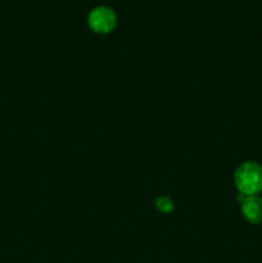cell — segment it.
I'll list each match as a JSON object with an SVG mask.
<instances>
[{"mask_svg": "<svg viewBox=\"0 0 262 263\" xmlns=\"http://www.w3.org/2000/svg\"><path fill=\"white\" fill-rule=\"evenodd\" d=\"M234 181L239 193L246 197L262 192V166L256 162H244L236 168Z\"/></svg>", "mask_w": 262, "mask_h": 263, "instance_id": "1", "label": "cell"}, {"mask_svg": "<svg viewBox=\"0 0 262 263\" xmlns=\"http://www.w3.org/2000/svg\"><path fill=\"white\" fill-rule=\"evenodd\" d=\"M87 25L94 32L108 33L115 30L117 25V17L113 9L104 5H99L90 10L87 15Z\"/></svg>", "mask_w": 262, "mask_h": 263, "instance_id": "2", "label": "cell"}, {"mask_svg": "<svg viewBox=\"0 0 262 263\" xmlns=\"http://www.w3.org/2000/svg\"><path fill=\"white\" fill-rule=\"evenodd\" d=\"M241 213L243 217L252 225H258L262 222V198L258 195L246 197L241 202Z\"/></svg>", "mask_w": 262, "mask_h": 263, "instance_id": "3", "label": "cell"}, {"mask_svg": "<svg viewBox=\"0 0 262 263\" xmlns=\"http://www.w3.org/2000/svg\"><path fill=\"white\" fill-rule=\"evenodd\" d=\"M156 207L159 212L170 213L174 211V202L167 197H159L156 200Z\"/></svg>", "mask_w": 262, "mask_h": 263, "instance_id": "4", "label": "cell"}]
</instances>
